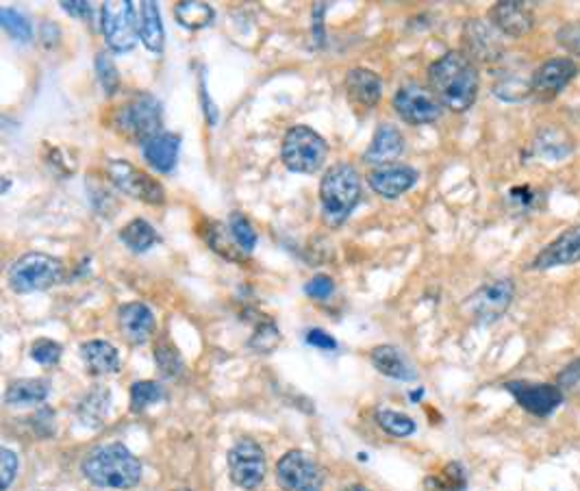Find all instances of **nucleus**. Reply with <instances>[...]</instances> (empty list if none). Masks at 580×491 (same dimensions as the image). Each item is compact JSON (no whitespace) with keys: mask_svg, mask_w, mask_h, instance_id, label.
Returning <instances> with one entry per match:
<instances>
[{"mask_svg":"<svg viewBox=\"0 0 580 491\" xmlns=\"http://www.w3.org/2000/svg\"><path fill=\"white\" fill-rule=\"evenodd\" d=\"M428 86L441 107L463 114L476 103L480 79L476 64L465 53L450 51L430 64Z\"/></svg>","mask_w":580,"mask_h":491,"instance_id":"f257e3e1","label":"nucleus"},{"mask_svg":"<svg viewBox=\"0 0 580 491\" xmlns=\"http://www.w3.org/2000/svg\"><path fill=\"white\" fill-rule=\"evenodd\" d=\"M81 469L88 480L107 489H133L142 480V461L123 443L94 448Z\"/></svg>","mask_w":580,"mask_h":491,"instance_id":"f03ea898","label":"nucleus"},{"mask_svg":"<svg viewBox=\"0 0 580 491\" xmlns=\"http://www.w3.org/2000/svg\"><path fill=\"white\" fill-rule=\"evenodd\" d=\"M361 198V177L350 164L333 166L320 183L322 220L326 227H341Z\"/></svg>","mask_w":580,"mask_h":491,"instance_id":"7ed1b4c3","label":"nucleus"},{"mask_svg":"<svg viewBox=\"0 0 580 491\" xmlns=\"http://www.w3.org/2000/svg\"><path fill=\"white\" fill-rule=\"evenodd\" d=\"M112 125L125 140L144 146L164 133V107L153 94L142 92L116 109Z\"/></svg>","mask_w":580,"mask_h":491,"instance_id":"20e7f679","label":"nucleus"},{"mask_svg":"<svg viewBox=\"0 0 580 491\" xmlns=\"http://www.w3.org/2000/svg\"><path fill=\"white\" fill-rule=\"evenodd\" d=\"M64 279V263L47 253H27L18 257L10 270V287L18 294H34L55 287Z\"/></svg>","mask_w":580,"mask_h":491,"instance_id":"39448f33","label":"nucleus"},{"mask_svg":"<svg viewBox=\"0 0 580 491\" xmlns=\"http://www.w3.org/2000/svg\"><path fill=\"white\" fill-rule=\"evenodd\" d=\"M328 155L326 140L311 127L296 125L287 131L281 148V159L296 175H315Z\"/></svg>","mask_w":580,"mask_h":491,"instance_id":"423d86ee","label":"nucleus"},{"mask_svg":"<svg viewBox=\"0 0 580 491\" xmlns=\"http://www.w3.org/2000/svg\"><path fill=\"white\" fill-rule=\"evenodd\" d=\"M101 25L107 47L114 53H129L138 42V8L131 0H112L101 10Z\"/></svg>","mask_w":580,"mask_h":491,"instance_id":"0eeeda50","label":"nucleus"},{"mask_svg":"<svg viewBox=\"0 0 580 491\" xmlns=\"http://www.w3.org/2000/svg\"><path fill=\"white\" fill-rule=\"evenodd\" d=\"M107 177L123 194H127L136 201H142L146 205H164L166 203L164 185L155 177H151L149 172L136 168L127 159L109 161Z\"/></svg>","mask_w":580,"mask_h":491,"instance_id":"6e6552de","label":"nucleus"},{"mask_svg":"<svg viewBox=\"0 0 580 491\" xmlns=\"http://www.w3.org/2000/svg\"><path fill=\"white\" fill-rule=\"evenodd\" d=\"M276 480L283 491H322L324 471L307 452L289 450L276 463Z\"/></svg>","mask_w":580,"mask_h":491,"instance_id":"1a4fd4ad","label":"nucleus"},{"mask_svg":"<svg viewBox=\"0 0 580 491\" xmlns=\"http://www.w3.org/2000/svg\"><path fill=\"white\" fill-rule=\"evenodd\" d=\"M396 114L413 127L420 125H433L435 120H439L441 116V103L437 101V96L417 83H407L402 86L391 101Z\"/></svg>","mask_w":580,"mask_h":491,"instance_id":"9d476101","label":"nucleus"},{"mask_svg":"<svg viewBox=\"0 0 580 491\" xmlns=\"http://www.w3.org/2000/svg\"><path fill=\"white\" fill-rule=\"evenodd\" d=\"M515 294V285L511 279H495L485 283L467 298V309L480 324L498 322L511 307Z\"/></svg>","mask_w":580,"mask_h":491,"instance_id":"9b49d317","label":"nucleus"},{"mask_svg":"<svg viewBox=\"0 0 580 491\" xmlns=\"http://www.w3.org/2000/svg\"><path fill=\"white\" fill-rule=\"evenodd\" d=\"M231 480L242 489H257L266 478V452L255 439H240L229 452Z\"/></svg>","mask_w":580,"mask_h":491,"instance_id":"f8f14e48","label":"nucleus"},{"mask_svg":"<svg viewBox=\"0 0 580 491\" xmlns=\"http://www.w3.org/2000/svg\"><path fill=\"white\" fill-rule=\"evenodd\" d=\"M506 391L517 400V404L537 415L545 417L554 413L563 402V391L556 385L547 383H530V380H511L506 383Z\"/></svg>","mask_w":580,"mask_h":491,"instance_id":"ddd939ff","label":"nucleus"},{"mask_svg":"<svg viewBox=\"0 0 580 491\" xmlns=\"http://www.w3.org/2000/svg\"><path fill=\"white\" fill-rule=\"evenodd\" d=\"M578 75V66L573 60L567 57H552L547 62H543L530 79V92L537 94L543 101H552L556 99L567 86L569 81Z\"/></svg>","mask_w":580,"mask_h":491,"instance_id":"4468645a","label":"nucleus"},{"mask_svg":"<svg viewBox=\"0 0 580 491\" xmlns=\"http://www.w3.org/2000/svg\"><path fill=\"white\" fill-rule=\"evenodd\" d=\"M463 44H465V55L472 62H480V64H493L504 53L500 31L491 23H485V21H469L465 25Z\"/></svg>","mask_w":580,"mask_h":491,"instance_id":"2eb2a0df","label":"nucleus"},{"mask_svg":"<svg viewBox=\"0 0 580 491\" xmlns=\"http://www.w3.org/2000/svg\"><path fill=\"white\" fill-rule=\"evenodd\" d=\"M580 263V227L567 229L550 242L532 261V270H552Z\"/></svg>","mask_w":580,"mask_h":491,"instance_id":"dca6fc26","label":"nucleus"},{"mask_svg":"<svg viewBox=\"0 0 580 491\" xmlns=\"http://www.w3.org/2000/svg\"><path fill=\"white\" fill-rule=\"evenodd\" d=\"M489 23L508 38H524L534 29L532 12L517 0H504L495 3L489 12Z\"/></svg>","mask_w":580,"mask_h":491,"instance_id":"f3484780","label":"nucleus"},{"mask_svg":"<svg viewBox=\"0 0 580 491\" xmlns=\"http://www.w3.org/2000/svg\"><path fill=\"white\" fill-rule=\"evenodd\" d=\"M417 179H420V175L415 168L404 166V164H394V166H385V168L374 170L370 175L368 183L378 196L394 201V198L402 196L404 192H409L417 183Z\"/></svg>","mask_w":580,"mask_h":491,"instance_id":"a211bd4d","label":"nucleus"},{"mask_svg":"<svg viewBox=\"0 0 580 491\" xmlns=\"http://www.w3.org/2000/svg\"><path fill=\"white\" fill-rule=\"evenodd\" d=\"M383 94V83L376 73L365 68H355L346 75V99L357 112H370L376 107Z\"/></svg>","mask_w":580,"mask_h":491,"instance_id":"6ab92c4d","label":"nucleus"},{"mask_svg":"<svg viewBox=\"0 0 580 491\" xmlns=\"http://www.w3.org/2000/svg\"><path fill=\"white\" fill-rule=\"evenodd\" d=\"M404 153V135L394 125H381L363 155V159L372 166L385 168L394 166Z\"/></svg>","mask_w":580,"mask_h":491,"instance_id":"aec40b11","label":"nucleus"},{"mask_svg":"<svg viewBox=\"0 0 580 491\" xmlns=\"http://www.w3.org/2000/svg\"><path fill=\"white\" fill-rule=\"evenodd\" d=\"M118 326L129 344H146L155 331V315L144 302H127L118 311Z\"/></svg>","mask_w":580,"mask_h":491,"instance_id":"412c9836","label":"nucleus"},{"mask_svg":"<svg viewBox=\"0 0 580 491\" xmlns=\"http://www.w3.org/2000/svg\"><path fill=\"white\" fill-rule=\"evenodd\" d=\"M81 359L90 374L105 376L116 374L120 370V352L114 344L103 339H92L81 344Z\"/></svg>","mask_w":580,"mask_h":491,"instance_id":"4be33fe9","label":"nucleus"},{"mask_svg":"<svg viewBox=\"0 0 580 491\" xmlns=\"http://www.w3.org/2000/svg\"><path fill=\"white\" fill-rule=\"evenodd\" d=\"M181 151V135L164 131L162 135L153 138L149 144L142 146L144 159L157 170V172H172L179 161Z\"/></svg>","mask_w":580,"mask_h":491,"instance_id":"5701e85b","label":"nucleus"},{"mask_svg":"<svg viewBox=\"0 0 580 491\" xmlns=\"http://www.w3.org/2000/svg\"><path fill=\"white\" fill-rule=\"evenodd\" d=\"M138 34L142 44L151 53H162L166 47V31L162 25V14L159 5L153 3V0H144L138 10Z\"/></svg>","mask_w":580,"mask_h":491,"instance_id":"b1692460","label":"nucleus"},{"mask_svg":"<svg viewBox=\"0 0 580 491\" xmlns=\"http://www.w3.org/2000/svg\"><path fill=\"white\" fill-rule=\"evenodd\" d=\"M372 365L396 380H413L415 378V370L409 363V359L404 357V352L396 346H376L370 354Z\"/></svg>","mask_w":580,"mask_h":491,"instance_id":"393cba45","label":"nucleus"},{"mask_svg":"<svg viewBox=\"0 0 580 491\" xmlns=\"http://www.w3.org/2000/svg\"><path fill=\"white\" fill-rule=\"evenodd\" d=\"M573 148V142L571 138L558 129V127H545L537 133L534 138V144H532V151L537 157L541 159H547V161H560L565 159Z\"/></svg>","mask_w":580,"mask_h":491,"instance_id":"a878e982","label":"nucleus"},{"mask_svg":"<svg viewBox=\"0 0 580 491\" xmlns=\"http://www.w3.org/2000/svg\"><path fill=\"white\" fill-rule=\"evenodd\" d=\"M109 406H112V391H109V387L96 385L79 402V419L86 426H94L96 428V426H101L107 419Z\"/></svg>","mask_w":580,"mask_h":491,"instance_id":"bb28decb","label":"nucleus"},{"mask_svg":"<svg viewBox=\"0 0 580 491\" xmlns=\"http://www.w3.org/2000/svg\"><path fill=\"white\" fill-rule=\"evenodd\" d=\"M49 398V383L42 378L14 380L5 391V402L12 406H36Z\"/></svg>","mask_w":580,"mask_h":491,"instance_id":"cd10ccee","label":"nucleus"},{"mask_svg":"<svg viewBox=\"0 0 580 491\" xmlns=\"http://www.w3.org/2000/svg\"><path fill=\"white\" fill-rule=\"evenodd\" d=\"M175 18L183 29L198 31L214 23L216 12L209 3H201V0H183V3L175 5Z\"/></svg>","mask_w":580,"mask_h":491,"instance_id":"c85d7f7f","label":"nucleus"},{"mask_svg":"<svg viewBox=\"0 0 580 491\" xmlns=\"http://www.w3.org/2000/svg\"><path fill=\"white\" fill-rule=\"evenodd\" d=\"M120 242L133 253H146L159 242V235L153 229V224H149L142 218H136L120 231Z\"/></svg>","mask_w":580,"mask_h":491,"instance_id":"c756f323","label":"nucleus"},{"mask_svg":"<svg viewBox=\"0 0 580 491\" xmlns=\"http://www.w3.org/2000/svg\"><path fill=\"white\" fill-rule=\"evenodd\" d=\"M227 229H229V233H231V237H233V242H235V246L248 257L253 250H255V246H257V231H255V227L250 224V220L244 216V214H240V211H233L231 216H229V222H227Z\"/></svg>","mask_w":580,"mask_h":491,"instance_id":"7c9ffc66","label":"nucleus"},{"mask_svg":"<svg viewBox=\"0 0 580 491\" xmlns=\"http://www.w3.org/2000/svg\"><path fill=\"white\" fill-rule=\"evenodd\" d=\"M465 471L459 463H448L439 474L426 478L428 491H465Z\"/></svg>","mask_w":580,"mask_h":491,"instance_id":"2f4dec72","label":"nucleus"},{"mask_svg":"<svg viewBox=\"0 0 580 491\" xmlns=\"http://www.w3.org/2000/svg\"><path fill=\"white\" fill-rule=\"evenodd\" d=\"M207 244L222 257L231 259V261H244L246 255L235 246L227 224H220V222H214L211 229H209V235H207Z\"/></svg>","mask_w":580,"mask_h":491,"instance_id":"473e14b6","label":"nucleus"},{"mask_svg":"<svg viewBox=\"0 0 580 491\" xmlns=\"http://www.w3.org/2000/svg\"><path fill=\"white\" fill-rule=\"evenodd\" d=\"M164 387L155 380H138L131 385V411L142 413L151 404H157L164 400Z\"/></svg>","mask_w":580,"mask_h":491,"instance_id":"72a5a7b5","label":"nucleus"},{"mask_svg":"<svg viewBox=\"0 0 580 491\" xmlns=\"http://www.w3.org/2000/svg\"><path fill=\"white\" fill-rule=\"evenodd\" d=\"M374 417H376V424L391 437H409L415 432V422L400 411L378 409Z\"/></svg>","mask_w":580,"mask_h":491,"instance_id":"f704fd0d","label":"nucleus"},{"mask_svg":"<svg viewBox=\"0 0 580 491\" xmlns=\"http://www.w3.org/2000/svg\"><path fill=\"white\" fill-rule=\"evenodd\" d=\"M0 23H3V29L18 42L29 44L34 40V27L27 21L25 14H21L18 10L12 8H3L0 10Z\"/></svg>","mask_w":580,"mask_h":491,"instance_id":"c9c22d12","label":"nucleus"},{"mask_svg":"<svg viewBox=\"0 0 580 491\" xmlns=\"http://www.w3.org/2000/svg\"><path fill=\"white\" fill-rule=\"evenodd\" d=\"M155 361L159 365V372L166 378H177L183 372V359H181L179 350L172 344H168V341H162L155 348Z\"/></svg>","mask_w":580,"mask_h":491,"instance_id":"e433bc0d","label":"nucleus"},{"mask_svg":"<svg viewBox=\"0 0 580 491\" xmlns=\"http://www.w3.org/2000/svg\"><path fill=\"white\" fill-rule=\"evenodd\" d=\"M96 75H99V81H101V88L105 90V94L114 96L120 88V75H118V68L109 55H105V53L96 55Z\"/></svg>","mask_w":580,"mask_h":491,"instance_id":"4c0bfd02","label":"nucleus"},{"mask_svg":"<svg viewBox=\"0 0 580 491\" xmlns=\"http://www.w3.org/2000/svg\"><path fill=\"white\" fill-rule=\"evenodd\" d=\"M62 346L53 339H38L34 346H31V359L38 361L40 365L44 367H51V365H57L60 359H62Z\"/></svg>","mask_w":580,"mask_h":491,"instance_id":"58836bf2","label":"nucleus"},{"mask_svg":"<svg viewBox=\"0 0 580 491\" xmlns=\"http://www.w3.org/2000/svg\"><path fill=\"white\" fill-rule=\"evenodd\" d=\"M556 42L569 51L571 55L580 57V23H569L556 31Z\"/></svg>","mask_w":580,"mask_h":491,"instance_id":"ea45409f","label":"nucleus"},{"mask_svg":"<svg viewBox=\"0 0 580 491\" xmlns=\"http://www.w3.org/2000/svg\"><path fill=\"white\" fill-rule=\"evenodd\" d=\"M0 471H3V482H0V489L8 491L18 474V456L14 454V450L10 448L0 450Z\"/></svg>","mask_w":580,"mask_h":491,"instance_id":"a19ab883","label":"nucleus"},{"mask_svg":"<svg viewBox=\"0 0 580 491\" xmlns=\"http://www.w3.org/2000/svg\"><path fill=\"white\" fill-rule=\"evenodd\" d=\"M305 292H307L309 298L326 300V298L333 296V292H335V283H333L331 276H326V274H318V276H313V279L305 285Z\"/></svg>","mask_w":580,"mask_h":491,"instance_id":"79ce46f5","label":"nucleus"},{"mask_svg":"<svg viewBox=\"0 0 580 491\" xmlns=\"http://www.w3.org/2000/svg\"><path fill=\"white\" fill-rule=\"evenodd\" d=\"M279 341H281V333L276 331V326H274L272 322H268L266 326H261V328L255 333V337H253L250 344H253L257 350H261V352H270Z\"/></svg>","mask_w":580,"mask_h":491,"instance_id":"37998d69","label":"nucleus"},{"mask_svg":"<svg viewBox=\"0 0 580 491\" xmlns=\"http://www.w3.org/2000/svg\"><path fill=\"white\" fill-rule=\"evenodd\" d=\"M326 3H315L313 12H311V34H313V42L318 47L324 44L326 34H324V14H326Z\"/></svg>","mask_w":580,"mask_h":491,"instance_id":"c03bdc74","label":"nucleus"},{"mask_svg":"<svg viewBox=\"0 0 580 491\" xmlns=\"http://www.w3.org/2000/svg\"><path fill=\"white\" fill-rule=\"evenodd\" d=\"M307 344L313 346V348H320V350H335L337 348V341L335 337H331L326 331L322 328H311L307 333Z\"/></svg>","mask_w":580,"mask_h":491,"instance_id":"a18cd8bd","label":"nucleus"},{"mask_svg":"<svg viewBox=\"0 0 580 491\" xmlns=\"http://www.w3.org/2000/svg\"><path fill=\"white\" fill-rule=\"evenodd\" d=\"M62 8H64L66 14L75 16V18H81L86 23H92V5L90 3H83V0H75V3H66V0H64Z\"/></svg>","mask_w":580,"mask_h":491,"instance_id":"49530a36","label":"nucleus"},{"mask_svg":"<svg viewBox=\"0 0 580 491\" xmlns=\"http://www.w3.org/2000/svg\"><path fill=\"white\" fill-rule=\"evenodd\" d=\"M578 380H580V359L573 361V363H569V365L560 372V376H558L560 387H573Z\"/></svg>","mask_w":580,"mask_h":491,"instance_id":"de8ad7c7","label":"nucleus"},{"mask_svg":"<svg viewBox=\"0 0 580 491\" xmlns=\"http://www.w3.org/2000/svg\"><path fill=\"white\" fill-rule=\"evenodd\" d=\"M344 491H368L363 484H350V487H346Z\"/></svg>","mask_w":580,"mask_h":491,"instance_id":"09e8293b","label":"nucleus"},{"mask_svg":"<svg viewBox=\"0 0 580 491\" xmlns=\"http://www.w3.org/2000/svg\"><path fill=\"white\" fill-rule=\"evenodd\" d=\"M177 491H192V489H177Z\"/></svg>","mask_w":580,"mask_h":491,"instance_id":"8fccbe9b","label":"nucleus"}]
</instances>
